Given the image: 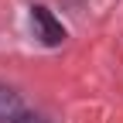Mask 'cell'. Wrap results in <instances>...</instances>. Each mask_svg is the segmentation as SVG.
Returning <instances> with one entry per match:
<instances>
[{"label":"cell","instance_id":"obj_1","mask_svg":"<svg viewBox=\"0 0 123 123\" xmlns=\"http://www.w3.org/2000/svg\"><path fill=\"white\" fill-rule=\"evenodd\" d=\"M31 21H34V31L44 44H62L65 41V27L55 21V14L48 7H31Z\"/></svg>","mask_w":123,"mask_h":123},{"label":"cell","instance_id":"obj_2","mask_svg":"<svg viewBox=\"0 0 123 123\" xmlns=\"http://www.w3.org/2000/svg\"><path fill=\"white\" fill-rule=\"evenodd\" d=\"M21 113V99H17V92H10V89H0V120H14Z\"/></svg>","mask_w":123,"mask_h":123},{"label":"cell","instance_id":"obj_3","mask_svg":"<svg viewBox=\"0 0 123 123\" xmlns=\"http://www.w3.org/2000/svg\"><path fill=\"white\" fill-rule=\"evenodd\" d=\"M10 123H44V120H41V116H34V113H17Z\"/></svg>","mask_w":123,"mask_h":123}]
</instances>
